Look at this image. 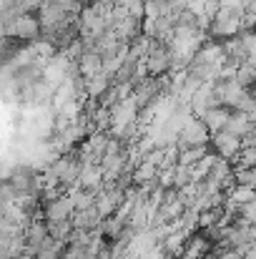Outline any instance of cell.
<instances>
[{
	"label": "cell",
	"instance_id": "1",
	"mask_svg": "<svg viewBox=\"0 0 256 259\" xmlns=\"http://www.w3.org/2000/svg\"><path fill=\"white\" fill-rule=\"evenodd\" d=\"M5 33L13 35V38H25V40H33L43 33V25L38 20V15H30V13H18L8 25H5Z\"/></svg>",
	"mask_w": 256,
	"mask_h": 259
}]
</instances>
